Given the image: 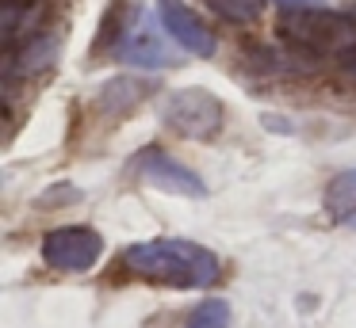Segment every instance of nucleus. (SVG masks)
Returning a JSON list of instances; mask_svg holds the SVG:
<instances>
[{
    "instance_id": "nucleus-2",
    "label": "nucleus",
    "mask_w": 356,
    "mask_h": 328,
    "mask_svg": "<svg viewBox=\"0 0 356 328\" xmlns=\"http://www.w3.org/2000/svg\"><path fill=\"white\" fill-rule=\"evenodd\" d=\"M161 122L180 137L192 141H207L222 126V99L207 88H180L172 96H165L161 103Z\"/></svg>"
},
{
    "instance_id": "nucleus-11",
    "label": "nucleus",
    "mask_w": 356,
    "mask_h": 328,
    "mask_svg": "<svg viewBox=\"0 0 356 328\" xmlns=\"http://www.w3.org/2000/svg\"><path fill=\"white\" fill-rule=\"evenodd\" d=\"M188 328H230V305L222 297L195 305V313L188 317Z\"/></svg>"
},
{
    "instance_id": "nucleus-13",
    "label": "nucleus",
    "mask_w": 356,
    "mask_h": 328,
    "mask_svg": "<svg viewBox=\"0 0 356 328\" xmlns=\"http://www.w3.org/2000/svg\"><path fill=\"white\" fill-rule=\"evenodd\" d=\"M276 4H284V8H302V12H310L318 0H276Z\"/></svg>"
},
{
    "instance_id": "nucleus-9",
    "label": "nucleus",
    "mask_w": 356,
    "mask_h": 328,
    "mask_svg": "<svg viewBox=\"0 0 356 328\" xmlns=\"http://www.w3.org/2000/svg\"><path fill=\"white\" fill-rule=\"evenodd\" d=\"M325 210H330L333 221L356 229V168L348 172H337L325 187Z\"/></svg>"
},
{
    "instance_id": "nucleus-5",
    "label": "nucleus",
    "mask_w": 356,
    "mask_h": 328,
    "mask_svg": "<svg viewBox=\"0 0 356 328\" xmlns=\"http://www.w3.org/2000/svg\"><path fill=\"white\" fill-rule=\"evenodd\" d=\"M104 252V241L96 229H85V225H65V229H54L47 233L42 241V259L58 271H88V267L100 259Z\"/></svg>"
},
{
    "instance_id": "nucleus-14",
    "label": "nucleus",
    "mask_w": 356,
    "mask_h": 328,
    "mask_svg": "<svg viewBox=\"0 0 356 328\" xmlns=\"http://www.w3.org/2000/svg\"><path fill=\"white\" fill-rule=\"evenodd\" d=\"M345 69H348V73L356 76V53H348V58H345Z\"/></svg>"
},
{
    "instance_id": "nucleus-1",
    "label": "nucleus",
    "mask_w": 356,
    "mask_h": 328,
    "mask_svg": "<svg viewBox=\"0 0 356 328\" xmlns=\"http://www.w3.org/2000/svg\"><path fill=\"white\" fill-rule=\"evenodd\" d=\"M123 267L149 282L180 290H203L218 279L222 264L211 248L184 236H157V241H138L123 252Z\"/></svg>"
},
{
    "instance_id": "nucleus-4",
    "label": "nucleus",
    "mask_w": 356,
    "mask_h": 328,
    "mask_svg": "<svg viewBox=\"0 0 356 328\" xmlns=\"http://www.w3.org/2000/svg\"><path fill=\"white\" fill-rule=\"evenodd\" d=\"M119 61L127 65H138V69H165V65H177V50L165 42V35L157 31L154 12H138L131 19V27L119 35L115 46Z\"/></svg>"
},
{
    "instance_id": "nucleus-3",
    "label": "nucleus",
    "mask_w": 356,
    "mask_h": 328,
    "mask_svg": "<svg viewBox=\"0 0 356 328\" xmlns=\"http://www.w3.org/2000/svg\"><path fill=\"white\" fill-rule=\"evenodd\" d=\"M291 42H299L310 53H356V19L353 15H337V12H299L287 23Z\"/></svg>"
},
{
    "instance_id": "nucleus-6",
    "label": "nucleus",
    "mask_w": 356,
    "mask_h": 328,
    "mask_svg": "<svg viewBox=\"0 0 356 328\" xmlns=\"http://www.w3.org/2000/svg\"><path fill=\"white\" fill-rule=\"evenodd\" d=\"M134 172H138L149 187L169 191V195H188V198L207 195V183H203L192 168H184L180 160H172L165 149H142L138 157H134Z\"/></svg>"
},
{
    "instance_id": "nucleus-8",
    "label": "nucleus",
    "mask_w": 356,
    "mask_h": 328,
    "mask_svg": "<svg viewBox=\"0 0 356 328\" xmlns=\"http://www.w3.org/2000/svg\"><path fill=\"white\" fill-rule=\"evenodd\" d=\"M39 23H42L39 0H4V4H0V38H4V53L35 42V38H39Z\"/></svg>"
},
{
    "instance_id": "nucleus-7",
    "label": "nucleus",
    "mask_w": 356,
    "mask_h": 328,
    "mask_svg": "<svg viewBox=\"0 0 356 328\" xmlns=\"http://www.w3.org/2000/svg\"><path fill=\"white\" fill-rule=\"evenodd\" d=\"M157 19L169 31V38L184 53L195 58H215V31L184 4V0H157Z\"/></svg>"
},
{
    "instance_id": "nucleus-10",
    "label": "nucleus",
    "mask_w": 356,
    "mask_h": 328,
    "mask_svg": "<svg viewBox=\"0 0 356 328\" xmlns=\"http://www.w3.org/2000/svg\"><path fill=\"white\" fill-rule=\"evenodd\" d=\"M142 96H146V84H142V80H131V76H123V80L104 84L100 107H104V111H111V114H119V111H131V107L138 103Z\"/></svg>"
},
{
    "instance_id": "nucleus-12",
    "label": "nucleus",
    "mask_w": 356,
    "mask_h": 328,
    "mask_svg": "<svg viewBox=\"0 0 356 328\" xmlns=\"http://www.w3.org/2000/svg\"><path fill=\"white\" fill-rule=\"evenodd\" d=\"M207 4L215 8L222 19H230V23H249V19L261 15L264 0H207Z\"/></svg>"
}]
</instances>
